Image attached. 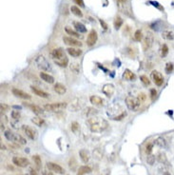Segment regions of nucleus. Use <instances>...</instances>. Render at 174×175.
<instances>
[{
	"mask_svg": "<svg viewBox=\"0 0 174 175\" xmlns=\"http://www.w3.org/2000/svg\"><path fill=\"white\" fill-rule=\"evenodd\" d=\"M122 25H123V19L120 16H116L115 20H114V28L116 30H119Z\"/></svg>",
	"mask_w": 174,
	"mask_h": 175,
	"instance_id": "473e14b6",
	"label": "nucleus"
},
{
	"mask_svg": "<svg viewBox=\"0 0 174 175\" xmlns=\"http://www.w3.org/2000/svg\"><path fill=\"white\" fill-rule=\"evenodd\" d=\"M134 38L136 41H141L143 39V32L141 30H137L134 33Z\"/></svg>",
	"mask_w": 174,
	"mask_h": 175,
	"instance_id": "4c0bfd02",
	"label": "nucleus"
},
{
	"mask_svg": "<svg viewBox=\"0 0 174 175\" xmlns=\"http://www.w3.org/2000/svg\"><path fill=\"white\" fill-rule=\"evenodd\" d=\"M168 53V45L164 44L162 46V48H161V56L164 58L167 56Z\"/></svg>",
	"mask_w": 174,
	"mask_h": 175,
	"instance_id": "c9c22d12",
	"label": "nucleus"
},
{
	"mask_svg": "<svg viewBox=\"0 0 174 175\" xmlns=\"http://www.w3.org/2000/svg\"><path fill=\"white\" fill-rule=\"evenodd\" d=\"M12 141L14 142H16V143H18V144H20V145H25L27 143V141L25 140L22 136L21 135H19V134H15L14 133V139H12Z\"/></svg>",
	"mask_w": 174,
	"mask_h": 175,
	"instance_id": "c85d7f7f",
	"label": "nucleus"
},
{
	"mask_svg": "<svg viewBox=\"0 0 174 175\" xmlns=\"http://www.w3.org/2000/svg\"><path fill=\"white\" fill-rule=\"evenodd\" d=\"M140 95H141V98H139V100L140 101H144V100H145L146 99V95L145 94H144V93H141V94H140Z\"/></svg>",
	"mask_w": 174,
	"mask_h": 175,
	"instance_id": "3c124183",
	"label": "nucleus"
},
{
	"mask_svg": "<svg viewBox=\"0 0 174 175\" xmlns=\"http://www.w3.org/2000/svg\"><path fill=\"white\" fill-rule=\"evenodd\" d=\"M8 109H9V106H7L6 104H4V103L1 104V110H6Z\"/></svg>",
	"mask_w": 174,
	"mask_h": 175,
	"instance_id": "8fccbe9b",
	"label": "nucleus"
},
{
	"mask_svg": "<svg viewBox=\"0 0 174 175\" xmlns=\"http://www.w3.org/2000/svg\"><path fill=\"white\" fill-rule=\"evenodd\" d=\"M35 64L38 69H40L42 71H52V66H50L49 61L47 60V58L43 56V55H38L35 58Z\"/></svg>",
	"mask_w": 174,
	"mask_h": 175,
	"instance_id": "f03ea898",
	"label": "nucleus"
},
{
	"mask_svg": "<svg viewBox=\"0 0 174 175\" xmlns=\"http://www.w3.org/2000/svg\"><path fill=\"white\" fill-rule=\"evenodd\" d=\"M70 12H73L74 15L78 16V17H82L83 16V12H81V10H80L79 7H77V6H71L70 7Z\"/></svg>",
	"mask_w": 174,
	"mask_h": 175,
	"instance_id": "cd10ccee",
	"label": "nucleus"
},
{
	"mask_svg": "<svg viewBox=\"0 0 174 175\" xmlns=\"http://www.w3.org/2000/svg\"><path fill=\"white\" fill-rule=\"evenodd\" d=\"M88 124L92 132H102L108 129L109 124L103 118L92 116L88 119Z\"/></svg>",
	"mask_w": 174,
	"mask_h": 175,
	"instance_id": "f257e3e1",
	"label": "nucleus"
},
{
	"mask_svg": "<svg viewBox=\"0 0 174 175\" xmlns=\"http://www.w3.org/2000/svg\"><path fill=\"white\" fill-rule=\"evenodd\" d=\"M32 122L35 124V126H38V127H42L45 124V121H44V119L43 118H41V117H33L32 118Z\"/></svg>",
	"mask_w": 174,
	"mask_h": 175,
	"instance_id": "c756f323",
	"label": "nucleus"
},
{
	"mask_svg": "<svg viewBox=\"0 0 174 175\" xmlns=\"http://www.w3.org/2000/svg\"><path fill=\"white\" fill-rule=\"evenodd\" d=\"M164 175H171V174L169 173V172H168V171H167V172H165V173H164Z\"/></svg>",
	"mask_w": 174,
	"mask_h": 175,
	"instance_id": "864d4df0",
	"label": "nucleus"
},
{
	"mask_svg": "<svg viewBox=\"0 0 174 175\" xmlns=\"http://www.w3.org/2000/svg\"><path fill=\"white\" fill-rule=\"evenodd\" d=\"M70 130L75 134H78L80 131V125L77 122H73L70 124Z\"/></svg>",
	"mask_w": 174,
	"mask_h": 175,
	"instance_id": "7c9ffc66",
	"label": "nucleus"
},
{
	"mask_svg": "<svg viewBox=\"0 0 174 175\" xmlns=\"http://www.w3.org/2000/svg\"><path fill=\"white\" fill-rule=\"evenodd\" d=\"M47 168H48L50 171L56 172L58 174H64L65 173V169H63L61 166H59L58 164L52 163V162H48V163H47Z\"/></svg>",
	"mask_w": 174,
	"mask_h": 175,
	"instance_id": "0eeeda50",
	"label": "nucleus"
},
{
	"mask_svg": "<svg viewBox=\"0 0 174 175\" xmlns=\"http://www.w3.org/2000/svg\"><path fill=\"white\" fill-rule=\"evenodd\" d=\"M29 173H31V175H38V173H37V171H36V169H29Z\"/></svg>",
	"mask_w": 174,
	"mask_h": 175,
	"instance_id": "09e8293b",
	"label": "nucleus"
},
{
	"mask_svg": "<svg viewBox=\"0 0 174 175\" xmlns=\"http://www.w3.org/2000/svg\"><path fill=\"white\" fill-rule=\"evenodd\" d=\"M12 163H14L15 166H19V168H26V166H28L29 165V161L27 159V158L14 156L12 158Z\"/></svg>",
	"mask_w": 174,
	"mask_h": 175,
	"instance_id": "423d86ee",
	"label": "nucleus"
},
{
	"mask_svg": "<svg viewBox=\"0 0 174 175\" xmlns=\"http://www.w3.org/2000/svg\"><path fill=\"white\" fill-rule=\"evenodd\" d=\"M151 79L153 80V82L154 84L156 85V86H158V87H161L163 85L164 83V76L162 75V73L159 71H153L151 72Z\"/></svg>",
	"mask_w": 174,
	"mask_h": 175,
	"instance_id": "39448f33",
	"label": "nucleus"
},
{
	"mask_svg": "<svg viewBox=\"0 0 174 175\" xmlns=\"http://www.w3.org/2000/svg\"><path fill=\"white\" fill-rule=\"evenodd\" d=\"M97 38H98V35H97L96 31L95 30H91V31L88 32V35L87 38V45L88 47L94 46L95 43L97 42Z\"/></svg>",
	"mask_w": 174,
	"mask_h": 175,
	"instance_id": "1a4fd4ad",
	"label": "nucleus"
},
{
	"mask_svg": "<svg viewBox=\"0 0 174 175\" xmlns=\"http://www.w3.org/2000/svg\"><path fill=\"white\" fill-rule=\"evenodd\" d=\"M155 145L160 148H164L165 147V140L163 137H158L155 140Z\"/></svg>",
	"mask_w": 174,
	"mask_h": 175,
	"instance_id": "f704fd0d",
	"label": "nucleus"
},
{
	"mask_svg": "<svg viewBox=\"0 0 174 175\" xmlns=\"http://www.w3.org/2000/svg\"><path fill=\"white\" fill-rule=\"evenodd\" d=\"M32 160L35 162V164L36 166L37 169H40L41 168V165H42V161H41V158L39 155H33L32 156Z\"/></svg>",
	"mask_w": 174,
	"mask_h": 175,
	"instance_id": "72a5a7b5",
	"label": "nucleus"
},
{
	"mask_svg": "<svg viewBox=\"0 0 174 175\" xmlns=\"http://www.w3.org/2000/svg\"><path fill=\"white\" fill-rule=\"evenodd\" d=\"M140 80H141L142 83H143L144 85H146V86H148V85L150 84V79H148L147 76H146V75H141V76H140Z\"/></svg>",
	"mask_w": 174,
	"mask_h": 175,
	"instance_id": "ea45409f",
	"label": "nucleus"
},
{
	"mask_svg": "<svg viewBox=\"0 0 174 175\" xmlns=\"http://www.w3.org/2000/svg\"><path fill=\"white\" fill-rule=\"evenodd\" d=\"M118 1H119V2H122V3H124L125 1H127V0H118Z\"/></svg>",
	"mask_w": 174,
	"mask_h": 175,
	"instance_id": "5fc2aeb1",
	"label": "nucleus"
},
{
	"mask_svg": "<svg viewBox=\"0 0 174 175\" xmlns=\"http://www.w3.org/2000/svg\"><path fill=\"white\" fill-rule=\"evenodd\" d=\"M53 89H54V91L56 92L57 94H59V95L65 94L66 91H67V88L61 83H56V84H55L54 87H53Z\"/></svg>",
	"mask_w": 174,
	"mask_h": 175,
	"instance_id": "2eb2a0df",
	"label": "nucleus"
},
{
	"mask_svg": "<svg viewBox=\"0 0 174 175\" xmlns=\"http://www.w3.org/2000/svg\"><path fill=\"white\" fill-rule=\"evenodd\" d=\"M28 107L32 109V112H33L35 114L40 115V114H43L44 113V110L42 109L40 107H38L36 105H28Z\"/></svg>",
	"mask_w": 174,
	"mask_h": 175,
	"instance_id": "393cba45",
	"label": "nucleus"
},
{
	"mask_svg": "<svg viewBox=\"0 0 174 175\" xmlns=\"http://www.w3.org/2000/svg\"><path fill=\"white\" fill-rule=\"evenodd\" d=\"M97 109H93V108H87L86 109H85V112H84V115H86L87 117H92V116H94L95 114H97Z\"/></svg>",
	"mask_w": 174,
	"mask_h": 175,
	"instance_id": "b1692460",
	"label": "nucleus"
},
{
	"mask_svg": "<svg viewBox=\"0 0 174 175\" xmlns=\"http://www.w3.org/2000/svg\"><path fill=\"white\" fill-rule=\"evenodd\" d=\"M40 78L43 81H45V82L49 83V84L54 83V78L50 74L46 73V72H40Z\"/></svg>",
	"mask_w": 174,
	"mask_h": 175,
	"instance_id": "412c9836",
	"label": "nucleus"
},
{
	"mask_svg": "<svg viewBox=\"0 0 174 175\" xmlns=\"http://www.w3.org/2000/svg\"><path fill=\"white\" fill-rule=\"evenodd\" d=\"M65 31H66V32L68 33V35H70L71 37H77V38H81L82 37V35H79L78 32L73 31V30L71 29V28H70V27H66L65 28Z\"/></svg>",
	"mask_w": 174,
	"mask_h": 175,
	"instance_id": "5701e85b",
	"label": "nucleus"
},
{
	"mask_svg": "<svg viewBox=\"0 0 174 175\" xmlns=\"http://www.w3.org/2000/svg\"><path fill=\"white\" fill-rule=\"evenodd\" d=\"M99 22H100V24L102 25V26H103V28H104L105 30H107V29H108V25L106 24V23L104 22L103 20H102V19H100V20H99Z\"/></svg>",
	"mask_w": 174,
	"mask_h": 175,
	"instance_id": "de8ad7c7",
	"label": "nucleus"
},
{
	"mask_svg": "<svg viewBox=\"0 0 174 175\" xmlns=\"http://www.w3.org/2000/svg\"><path fill=\"white\" fill-rule=\"evenodd\" d=\"M152 42H153V37L150 35V33H148V35L146 36V38L144 39L143 42V48L144 50H147L150 49L151 45H152Z\"/></svg>",
	"mask_w": 174,
	"mask_h": 175,
	"instance_id": "f3484780",
	"label": "nucleus"
},
{
	"mask_svg": "<svg viewBox=\"0 0 174 175\" xmlns=\"http://www.w3.org/2000/svg\"><path fill=\"white\" fill-rule=\"evenodd\" d=\"M152 148H153V144H147V148H146V152L147 153V154H150L151 151H152Z\"/></svg>",
	"mask_w": 174,
	"mask_h": 175,
	"instance_id": "c03bdc74",
	"label": "nucleus"
},
{
	"mask_svg": "<svg viewBox=\"0 0 174 175\" xmlns=\"http://www.w3.org/2000/svg\"><path fill=\"white\" fill-rule=\"evenodd\" d=\"M11 115H12V118H14V120H18V119L21 117V114L18 110H12Z\"/></svg>",
	"mask_w": 174,
	"mask_h": 175,
	"instance_id": "a19ab883",
	"label": "nucleus"
},
{
	"mask_svg": "<svg viewBox=\"0 0 174 175\" xmlns=\"http://www.w3.org/2000/svg\"><path fill=\"white\" fill-rule=\"evenodd\" d=\"M79 155H80V158H81V160L84 162V163H88V161H90V152H88L87 149H81V151H79Z\"/></svg>",
	"mask_w": 174,
	"mask_h": 175,
	"instance_id": "aec40b11",
	"label": "nucleus"
},
{
	"mask_svg": "<svg viewBox=\"0 0 174 175\" xmlns=\"http://www.w3.org/2000/svg\"><path fill=\"white\" fill-rule=\"evenodd\" d=\"M73 1H74L76 4H78V5H79L80 7H84V6H85L83 0H73Z\"/></svg>",
	"mask_w": 174,
	"mask_h": 175,
	"instance_id": "a18cd8bd",
	"label": "nucleus"
},
{
	"mask_svg": "<svg viewBox=\"0 0 174 175\" xmlns=\"http://www.w3.org/2000/svg\"><path fill=\"white\" fill-rule=\"evenodd\" d=\"M12 94L15 95L16 97H19V98H22V99H31L32 96L29 94V93L27 92H25L23 91H21V89H12Z\"/></svg>",
	"mask_w": 174,
	"mask_h": 175,
	"instance_id": "ddd939ff",
	"label": "nucleus"
},
{
	"mask_svg": "<svg viewBox=\"0 0 174 175\" xmlns=\"http://www.w3.org/2000/svg\"><path fill=\"white\" fill-rule=\"evenodd\" d=\"M90 101H91V103L93 106H96V107H102V106H104V100L102 99L100 96L91 95L90 97Z\"/></svg>",
	"mask_w": 174,
	"mask_h": 175,
	"instance_id": "4468645a",
	"label": "nucleus"
},
{
	"mask_svg": "<svg viewBox=\"0 0 174 175\" xmlns=\"http://www.w3.org/2000/svg\"><path fill=\"white\" fill-rule=\"evenodd\" d=\"M50 55H52V57L53 60H61V59L66 58L65 52H64V50H63L62 48L54 49L52 52V53H50Z\"/></svg>",
	"mask_w": 174,
	"mask_h": 175,
	"instance_id": "6e6552de",
	"label": "nucleus"
},
{
	"mask_svg": "<svg viewBox=\"0 0 174 175\" xmlns=\"http://www.w3.org/2000/svg\"><path fill=\"white\" fill-rule=\"evenodd\" d=\"M114 91H115V88L112 84H105L102 88V92L107 97H111Z\"/></svg>",
	"mask_w": 174,
	"mask_h": 175,
	"instance_id": "9d476101",
	"label": "nucleus"
},
{
	"mask_svg": "<svg viewBox=\"0 0 174 175\" xmlns=\"http://www.w3.org/2000/svg\"><path fill=\"white\" fill-rule=\"evenodd\" d=\"M150 93H151V99H154V97H155V96H156V94H157L156 89H152L151 91H150Z\"/></svg>",
	"mask_w": 174,
	"mask_h": 175,
	"instance_id": "49530a36",
	"label": "nucleus"
},
{
	"mask_svg": "<svg viewBox=\"0 0 174 175\" xmlns=\"http://www.w3.org/2000/svg\"><path fill=\"white\" fill-rule=\"evenodd\" d=\"M67 52L70 55H71L73 57H78L82 54V50L80 49H76V48H73V47H70V48L67 49Z\"/></svg>",
	"mask_w": 174,
	"mask_h": 175,
	"instance_id": "a211bd4d",
	"label": "nucleus"
},
{
	"mask_svg": "<svg viewBox=\"0 0 174 175\" xmlns=\"http://www.w3.org/2000/svg\"><path fill=\"white\" fill-rule=\"evenodd\" d=\"M162 36L165 40H173L174 39V32L171 31H165L162 33Z\"/></svg>",
	"mask_w": 174,
	"mask_h": 175,
	"instance_id": "bb28decb",
	"label": "nucleus"
},
{
	"mask_svg": "<svg viewBox=\"0 0 174 175\" xmlns=\"http://www.w3.org/2000/svg\"><path fill=\"white\" fill-rule=\"evenodd\" d=\"M126 105L129 109L132 110V112H136L141 106V101L139 100V98L129 95L126 97Z\"/></svg>",
	"mask_w": 174,
	"mask_h": 175,
	"instance_id": "7ed1b4c3",
	"label": "nucleus"
},
{
	"mask_svg": "<svg viewBox=\"0 0 174 175\" xmlns=\"http://www.w3.org/2000/svg\"><path fill=\"white\" fill-rule=\"evenodd\" d=\"M68 107L66 102H58V103H52V104H46L44 106V109L48 112H58L61 110H64Z\"/></svg>",
	"mask_w": 174,
	"mask_h": 175,
	"instance_id": "20e7f679",
	"label": "nucleus"
},
{
	"mask_svg": "<svg viewBox=\"0 0 174 175\" xmlns=\"http://www.w3.org/2000/svg\"><path fill=\"white\" fill-rule=\"evenodd\" d=\"M91 171V169L90 168V166H80V168H79L77 175H84V174L90 173Z\"/></svg>",
	"mask_w": 174,
	"mask_h": 175,
	"instance_id": "a878e982",
	"label": "nucleus"
},
{
	"mask_svg": "<svg viewBox=\"0 0 174 175\" xmlns=\"http://www.w3.org/2000/svg\"><path fill=\"white\" fill-rule=\"evenodd\" d=\"M158 161L160 162V163H163V164H165V163H168V158L167 156H165V153H159L158 154Z\"/></svg>",
	"mask_w": 174,
	"mask_h": 175,
	"instance_id": "e433bc0d",
	"label": "nucleus"
},
{
	"mask_svg": "<svg viewBox=\"0 0 174 175\" xmlns=\"http://www.w3.org/2000/svg\"><path fill=\"white\" fill-rule=\"evenodd\" d=\"M22 129L25 132V134H26L29 139L35 140L36 138V130L35 129H32V127H29L28 125H24L22 127Z\"/></svg>",
	"mask_w": 174,
	"mask_h": 175,
	"instance_id": "9b49d317",
	"label": "nucleus"
},
{
	"mask_svg": "<svg viewBox=\"0 0 174 175\" xmlns=\"http://www.w3.org/2000/svg\"><path fill=\"white\" fill-rule=\"evenodd\" d=\"M73 26L76 30V32H78L79 33H84L87 32V28L85 27V25L80 22H77V21L73 22Z\"/></svg>",
	"mask_w": 174,
	"mask_h": 175,
	"instance_id": "4be33fe9",
	"label": "nucleus"
},
{
	"mask_svg": "<svg viewBox=\"0 0 174 175\" xmlns=\"http://www.w3.org/2000/svg\"><path fill=\"white\" fill-rule=\"evenodd\" d=\"M43 175H53L50 171H48V170H44L43 171Z\"/></svg>",
	"mask_w": 174,
	"mask_h": 175,
	"instance_id": "603ef678",
	"label": "nucleus"
},
{
	"mask_svg": "<svg viewBox=\"0 0 174 175\" xmlns=\"http://www.w3.org/2000/svg\"><path fill=\"white\" fill-rule=\"evenodd\" d=\"M123 78L127 81H133V80H135V78H136V76H135V74L130 70L127 69V70H125L124 73H123Z\"/></svg>",
	"mask_w": 174,
	"mask_h": 175,
	"instance_id": "6ab92c4d",
	"label": "nucleus"
},
{
	"mask_svg": "<svg viewBox=\"0 0 174 175\" xmlns=\"http://www.w3.org/2000/svg\"><path fill=\"white\" fill-rule=\"evenodd\" d=\"M147 164L148 165H150L152 166L154 163H155V156L154 155H148L147 158Z\"/></svg>",
	"mask_w": 174,
	"mask_h": 175,
	"instance_id": "37998d69",
	"label": "nucleus"
},
{
	"mask_svg": "<svg viewBox=\"0 0 174 175\" xmlns=\"http://www.w3.org/2000/svg\"><path fill=\"white\" fill-rule=\"evenodd\" d=\"M31 89H32V92L35 93V95L39 96V97H42V98H49V96H50V94H49L48 92H46V91H41V89H37V88L35 87V86H32Z\"/></svg>",
	"mask_w": 174,
	"mask_h": 175,
	"instance_id": "dca6fc26",
	"label": "nucleus"
},
{
	"mask_svg": "<svg viewBox=\"0 0 174 175\" xmlns=\"http://www.w3.org/2000/svg\"><path fill=\"white\" fill-rule=\"evenodd\" d=\"M63 41L65 42L66 45H69L71 47H81L82 43L77 39H74L73 37H70V36H64L63 37Z\"/></svg>",
	"mask_w": 174,
	"mask_h": 175,
	"instance_id": "f8f14e48",
	"label": "nucleus"
},
{
	"mask_svg": "<svg viewBox=\"0 0 174 175\" xmlns=\"http://www.w3.org/2000/svg\"><path fill=\"white\" fill-rule=\"evenodd\" d=\"M4 135H5V137L9 140V141H12V139H14V133H12V132L11 130H6L5 131V133H4Z\"/></svg>",
	"mask_w": 174,
	"mask_h": 175,
	"instance_id": "79ce46f5",
	"label": "nucleus"
},
{
	"mask_svg": "<svg viewBox=\"0 0 174 175\" xmlns=\"http://www.w3.org/2000/svg\"><path fill=\"white\" fill-rule=\"evenodd\" d=\"M173 71V64L168 62L167 63V65H165V71L167 72V73H170Z\"/></svg>",
	"mask_w": 174,
	"mask_h": 175,
	"instance_id": "58836bf2",
	"label": "nucleus"
},
{
	"mask_svg": "<svg viewBox=\"0 0 174 175\" xmlns=\"http://www.w3.org/2000/svg\"><path fill=\"white\" fill-rule=\"evenodd\" d=\"M54 63L58 65L59 67H62V68H66L68 66V63H69V60H68V58H64V59H61V60H54Z\"/></svg>",
	"mask_w": 174,
	"mask_h": 175,
	"instance_id": "2f4dec72",
	"label": "nucleus"
}]
</instances>
